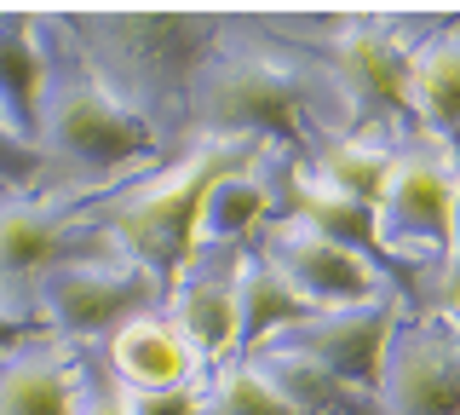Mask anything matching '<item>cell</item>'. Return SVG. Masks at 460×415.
<instances>
[{
  "label": "cell",
  "mask_w": 460,
  "mask_h": 415,
  "mask_svg": "<svg viewBox=\"0 0 460 415\" xmlns=\"http://www.w3.org/2000/svg\"><path fill=\"white\" fill-rule=\"evenodd\" d=\"M455 191H460V167L443 150H402L392 156L385 191L374 203L380 220V242L392 254L402 248H426L443 266L449 254V220H455Z\"/></svg>",
  "instance_id": "9c48e42d"
},
{
  "label": "cell",
  "mask_w": 460,
  "mask_h": 415,
  "mask_svg": "<svg viewBox=\"0 0 460 415\" xmlns=\"http://www.w3.org/2000/svg\"><path fill=\"white\" fill-rule=\"evenodd\" d=\"M242 364H248L253 375L270 386V392H282L299 415H380L374 392H357V386L334 381L328 369H316L311 357L288 352V347H277V340L253 347L248 357H242Z\"/></svg>",
  "instance_id": "e0dca14e"
},
{
  "label": "cell",
  "mask_w": 460,
  "mask_h": 415,
  "mask_svg": "<svg viewBox=\"0 0 460 415\" xmlns=\"http://www.w3.org/2000/svg\"><path fill=\"white\" fill-rule=\"evenodd\" d=\"M208 415H299L282 392H270L265 381L253 375L248 364H225L219 375L208 381Z\"/></svg>",
  "instance_id": "44dd1931"
},
{
  "label": "cell",
  "mask_w": 460,
  "mask_h": 415,
  "mask_svg": "<svg viewBox=\"0 0 460 415\" xmlns=\"http://www.w3.org/2000/svg\"><path fill=\"white\" fill-rule=\"evenodd\" d=\"M110 248V237L98 231L93 208L75 196H0V311L23 329L35 323V289L52 266L81 260V254Z\"/></svg>",
  "instance_id": "8992f818"
},
{
  "label": "cell",
  "mask_w": 460,
  "mask_h": 415,
  "mask_svg": "<svg viewBox=\"0 0 460 415\" xmlns=\"http://www.w3.org/2000/svg\"><path fill=\"white\" fill-rule=\"evenodd\" d=\"M127 415H208V386H162V392H127Z\"/></svg>",
  "instance_id": "cb8c5ba5"
},
{
  "label": "cell",
  "mask_w": 460,
  "mask_h": 415,
  "mask_svg": "<svg viewBox=\"0 0 460 415\" xmlns=\"http://www.w3.org/2000/svg\"><path fill=\"white\" fill-rule=\"evenodd\" d=\"M47 185V162H40V150L18 139L0 116V196H29Z\"/></svg>",
  "instance_id": "7402d4cb"
},
{
  "label": "cell",
  "mask_w": 460,
  "mask_h": 415,
  "mask_svg": "<svg viewBox=\"0 0 460 415\" xmlns=\"http://www.w3.org/2000/svg\"><path fill=\"white\" fill-rule=\"evenodd\" d=\"M40 41H47V87H40V116H35V150L47 162L52 196L93 203L144 167L172 162L150 127L86 69L64 23L40 18Z\"/></svg>",
  "instance_id": "3957f363"
},
{
  "label": "cell",
  "mask_w": 460,
  "mask_h": 415,
  "mask_svg": "<svg viewBox=\"0 0 460 415\" xmlns=\"http://www.w3.org/2000/svg\"><path fill=\"white\" fill-rule=\"evenodd\" d=\"M259 254L277 266V277L305 300L311 311H340V306H363V300L385 294L380 271H368L357 254H345L340 242L316 237L311 225L288 220V213H277V220L259 231Z\"/></svg>",
  "instance_id": "30bf717a"
},
{
  "label": "cell",
  "mask_w": 460,
  "mask_h": 415,
  "mask_svg": "<svg viewBox=\"0 0 460 415\" xmlns=\"http://www.w3.org/2000/svg\"><path fill=\"white\" fill-rule=\"evenodd\" d=\"M392 156L397 150H385V145H374V139H357V133H328V139H316L311 156L299 167L316 179V185H328V191H340V196H351V203H380V191H385V174H392Z\"/></svg>",
  "instance_id": "ffe728a7"
},
{
  "label": "cell",
  "mask_w": 460,
  "mask_h": 415,
  "mask_svg": "<svg viewBox=\"0 0 460 415\" xmlns=\"http://www.w3.org/2000/svg\"><path fill=\"white\" fill-rule=\"evenodd\" d=\"M460 277V191H455V220H449V254H443V283Z\"/></svg>",
  "instance_id": "d4e9b609"
},
{
  "label": "cell",
  "mask_w": 460,
  "mask_h": 415,
  "mask_svg": "<svg viewBox=\"0 0 460 415\" xmlns=\"http://www.w3.org/2000/svg\"><path fill=\"white\" fill-rule=\"evenodd\" d=\"M374 404L380 415H460V329L449 318H402Z\"/></svg>",
  "instance_id": "ba28073f"
},
{
  "label": "cell",
  "mask_w": 460,
  "mask_h": 415,
  "mask_svg": "<svg viewBox=\"0 0 460 415\" xmlns=\"http://www.w3.org/2000/svg\"><path fill=\"white\" fill-rule=\"evenodd\" d=\"M29 340H40V329H23V323H12L6 311H0V352H12V347H29Z\"/></svg>",
  "instance_id": "484cf974"
},
{
  "label": "cell",
  "mask_w": 460,
  "mask_h": 415,
  "mask_svg": "<svg viewBox=\"0 0 460 415\" xmlns=\"http://www.w3.org/2000/svg\"><path fill=\"white\" fill-rule=\"evenodd\" d=\"M345 133L334 81L299 47L230 18L225 41L208 52L190 87V139L196 145H259L294 150Z\"/></svg>",
  "instance_id": "6da1fadb"
},
{
  "label": "cell",
  "mask_w": 460,
  "mask_h": 415,
  "mask_svg": "<svg viewBox=\"0 0 460 415\" xmlns=\"http://www.w3.org/2000/svg\"><path fill=\"white\" fill-rule=\"evenodd\" d=\"M277 203H282L277 213H288V220H299V225H311V231L328 237V242H340V248L357 254L368 271H380V277H402L397 254L380 242V220H374L368 203H351V196H340V191H328V185H316L299 162L282 174Z\"/></svg>",
  "instance_id": "7c38bea8"
},
{
  "label": "cell",
  "mask_w": 460,
  "mask_h": 415,
  "mask_svg": "<svg viewBox=\"0 0 460 415\" xmlns=\"http://www.w3.org/2000/svg\"><path fill=\"white\" fill-rule=\"evenodd\" d=\"M253 156H265V150L259 145H190L172 162H155L150 174H133L127 185L93 196L86 208H93L98 231L133 266L150 271L167 294L196 254V225H201V208H208V191L225 174H236L242 162H253Z\"/></svg>",
  "instance_id": "277c9868"
},
{
  "label": "cell",
  "mask_w": 460,
  "mask_h": 415,
  "mask_svg": "<svg viewBox=\"0 0 460 415\" xmlns=\"http://www.w3.org/2000/svg\"><path fill=\"white\" fill-rule=\"evenodd\" d=\"M58 23L75 41L86 69L155 133V145L167 156H184L196 69L225 41L230 18L219 12H69Z\"/></svg>",
  "instance_id": "7a4b0ae2"
},
{
  "label": "cell",
  "mask_w": 460,
  "mask_h": 415,
  "mask_svg": "<svg viewBox=\"0 0 460 415\" xmlns=\"http://www.w3.org/2000/svg\"><path fill=\"white\" fill-rule=\"evenodd\" d=\"M75 415H127L121 381H115L110 364L93 357V352H81V364H75Z\"/></svg>",
  "instance_id": "603a6c76"
},
{
  "label": "cell",
  "mask_w": 460,
  "mask_h": 415,
  "mask_svg": "<svg viewBox=\"0 0 460 415\" xmlns=\"http://www.w3.org/2000/svg\"><path fill=\"white\" fill-rule=\"evenodd\" d=\"M259 162H265V156L242 162L236 174H225L208 191V208H201V225H196V248L242 254L248 237H259L270 220H277V179H270Z\"/></svg>",
  "instance_id": "9a60e30c"
},
{
  "label": "cell",
  "mask_w": 460,
  "mask_h": 415,
  "mask_svg": "<svg viewBox=\"0 0 460 415\" xmlns=\"http://www.w3.org/2000/svg\"><path fill=\"white\" fill-rule=\"evenodd\" d=\"M409 110L438 133L443 156L460 167V30H438L414 41L409 59Z\"/></svg>",
  "instance_id": "2e32d148"
},
{
  "label": "cell",
  "mask_w": 460,
  "mask_h": 415,
  "mask_svg": "<svg viewBox=\"0 0 460 415\" xmlns=\"http://www.w3.org/2000/svg\"><path fill=\"white\" fill-rule=\"evenodd\" d=\"M230 289H236V357H248L253 347H265L270 335H282V329H294L299 318H311V306L277 277V266L259 248L236 254Z\"/></svg>",
  "instance_id": "ac0fdd59"
},
{
  "label": "cell",
  "mask_w": 460,
  "mask_h": 415,
  "mask_svg": "<svg viewBox=\"0 0 460 415\" xmlns=\"http://www.w3.org/2000/svg\"><path fill=\"white\" fill-rule=\"evenodd\" d=\"M104 364L110 375L127 386V392H162V386H196L208 369L196 364L190 340L179 335V323L167 311H150V318L121 323L104 340Z\"/></svg>",
  "instance_id": "4fadbf2b"
},
{
  "label": "cell",
  "mask_w": 460,
  "mask_h": 415,
  "mask_svg": "<svg viewBox=\"0 0 460 415\" xmlns=\"http://www.w3.org/2000/svg\"><path fill=\"white\" fill-rule=\"evenodd\" d=\"M167 294L162 283L144 266H133L121 248H98L81 254V260H64L40 277L35 289V323L40 335L64 340V347H93V340H110L121 323L150 318L162 311Z\"/></svg>",
  "instance_id": "5b68a950"
},
{
  "label": "cell",
  "mask_w": 460,
  "mask_h": 415,
  "mask_svg": "<svg viewBox=\"0 0 460 415\" xmlns=\"http://www.w3.org/2000/svg\"><path fill=\"white\" fill-rule=\"evenodd\" d=\"M40 87H47V41L40 18L29 12H0V116L18 139L35 145Z\"/></svg>",
  "instance_id": "d6986e66"
},
{
  "label": "cell",
  "mask_w": 460,
  "mask_h": 415,
  "mask_svg": "<svg viewBox=\"0 0 460 415\" xmlns=\"http://www.w3.org/2000/svg\"><path fill=\"white\" fill-rule=\"evenodd\" d=\"M75 364L52 335L0 352V415H75Z\"/></svg>",
  "instance_id": "5bb4252c"
},
{
  "label": "cell",
  "mask_w": 460,
  "mask_h": 415,
  "mask_svg": "<svg viewBox=\"0 0 460 415\" xmlns=\"http://www.w3.org/2000/svg\"><path fill=\"white\" fill-rule=\"evenodd\" d=\"M397 323H402V294L385 289V294L363 300V306L311 311V318H299L294 329H282V335H270V340L288 347V352H299V357H311L316 369H328L334 381L357 386V392H374Z\"/></svg>",
  "instance_id": "52a82bcc"
},
{
  "label": "cell",
  "mask_w": 460,
  "mask_h": 415,
  "mask_svg": "<svg viewBox=\"0 0 460 415\" xmlns=\"http://www.w3.org/2000/svg\"><path fill=\"white\" fill-rule=\"evenodd\" d=\"M230 271H236V254L196 248L190 266L179 271V283L167 289V306H162L179 323V335L190 340L196 364L208 375L236 364V289H230Z\"/></svg>",
  "instance_id": "8fae6325"
}]
</instances>
